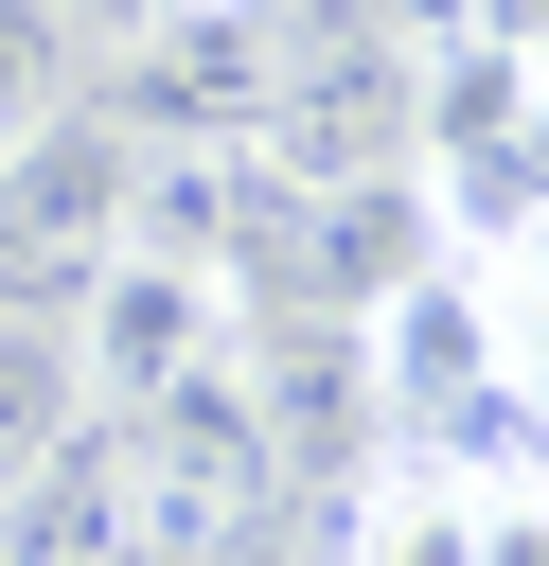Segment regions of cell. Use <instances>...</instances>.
I'll list each match as a JSON object with an SVG mask.
<instances>
[{
	"instance_id": "6da1fadb",
	"label": "cell",
	"mask_w": 549,
	"mask_h": 566,
	"mask_svg": "<svg viewBox=\"0 0 549 566\" xmlns=\"http://www.w3.org/2000/svg\"><path fill=\"white\" fill-rule=\"evenodd\" d=\"M106 265H124V124L106 106H53L0 159V318H71Z\"/></svg>"
},
{
	"instance_id": "7a4b0ae2",
	"label": "cell",
	"mask_w": 549,
	"mask_h": 566,
	"mask_svg": "<svg viewBox=\"0 0 549 566\" xmlns=\"http://www.w3.org/2000/svg\"><path fill=\"white\" fill-rule=\"evenodd\" d=\"M53 336H71V389H89V407H159V389H195V371H230V354H248V301H230L213 265L124 248Z\"/></svg>"
},
{
	"instance_id": "3957f363",
	"label": "cell",
	"mask_w": 549,
	"mask_h": 566,
	"mask_svg": "<svg viewBox=\"0 0 549 566\" xmlns=\"http://www.w3.org/2000/svg\"><path fill=\"white\" fill-rule=\"evenodd\" d=\"M0 566H142L124 548V442L106 424H53V460L0 495Z\"/></svg>"
},
{
	"instance_id": "277c9868",
	"label": "cell",
	"mask_w": 549,
	"mask_h": 566,
	"mask_svg": "<svg viewBox=\"0 0 549 566\" xmlns=\"http://www.w3.org/2000/svg\"><path fill=\"white\" fill-rule=\"evenodd\" d=\"M460 318H478V371L549 407V195H531L514 230H478V265H460Z\"/></svg>"
},
{
	"instance_id": "5b68a950",
	"label": "cell",
	"mask_w": 549,
	"mask_h": 566,
	"mask_svg": "<svg viewBox=\"0 0 549 566\" xmlns=\"http://www.w3.org/2000/svg\"><path fill=\"white\" fill-rule=\"evenodd\" d=\"M53 424H89V389H71V336H53V318H0V495L53 460Z\"/></svg>"
},
{
	"instance_id": "8992f818",
	"label": "cell",
	"mask_w": 549,
	"mask_h": 566,
	"mask_svg": "<svg viewBox=\"0 0 549 566\" xmlns=\"http://www.w3.org/2000/svg\"><path fill=\"white\" fill-rule=\"evenodd\" d=\"M460 566H549V460H460Z\"/></svg>"
},
{
	"instance_id": "52a82bcc",
	"label": "cell",
	"mask_w": 549,
	"mask_h": 566,
	"mask_svg": "<svg viewBox=\"0 0 549 566\" xmlns=\"http://www.w3.org/2000/svg\"><path fill=\"white\" fill-rule=\"evenodd\" d=\"M53 106H71V18H53V0H0V159H18Z\"/></svg>"
}]
</instances>
